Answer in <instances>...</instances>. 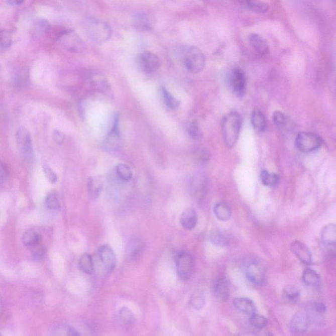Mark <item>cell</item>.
<instances>
[{"label":"cell","instance_id":"cell-41","mask_svg":"<svg viewBox=\"0 0 336 336\" xmlns=\"http://www.w3.org/2000/svg\"><path fill=\"white\" fill-rule=\"evenodd\" d=\"M34 27L38 33L41 34L46 33L50 29V25L49 24L48 21L44 20V19L36 20L34 23Z\"/></svg>","mask_w":336,"mask_h":336},{"label":"cell","instance_id":"cell-22","mask_svg":"<svg viewBox=\"0 0 336 336\" xmlns=\"http://www.w3.org/2000/svg\"><path fill=\"white\" fill-rule=\"evenodd\" d=\"M251 121L254 129L259 132H263L267 129V121L264 115L258 108L252 112Z\"/></svg>","mask_w":336,"mask_h":336},{"label":"cell","instance_id":"cell-12","mask_svg":"<svg viewBox=\"0 0 336 336\" xmlns=\"http://www.w3.org/2000/svg\"><path fill=\"white\" fill-rule=\"evenodd\" d=\"M121 132L119 128V117L116 116L112 128L107 134L104 142V148L108 151H117L121 145Z\"/></svg>","mask_w":336,"mask_h":336},{"label":"cell","instance_id":"cell-5","mask_svg":"<svg viewBox=\"0 0 336 336\" xmlns=\"http://www.w3.org/2000/svg\"><path fill=\"white\" fill-rule=\"evenodd\" d=\"M59 42L64 49L71 53H82L86 48L82 38L72 31H66L62 33L59 36Z\"/></svg>","mask_w":336,"mask_h":336},{"label":"cell","instance_id":"cell-7","mask_svg":"<svg viewBox=\"0 0 336 336\" xmlns=\"http://www.w3.org/2000/svg\"><path fill=\"white\" fill-rule=\"evenodd\" d=\"M176 269L181 280H187L191 278L194 269V261L191 255L182 252L176 258Z\"/></svg>","mask_w":336,"mask_h":336},{"label":"cell","instance_id":"cell-33","mask_svg":"<svg viewBox=\"0 0 336 336\" xmlns=\"http://www.w3.org/2000/svg\"><path fill=\"white\" fill-rule=\"evenodd\" d=\"M250 323L254 328L262 329L267 326L268 320L264 316L254 313L250 316Z\"/></svg>","mask_w":336,"mask_h":336},{"label":"cell","instance_id":"cell-30","mask_svg":"<svg viewBox=\"0 0 336 336\" xmlns=\"http://www.w3.org/2000/svg\"><path fill=\"white\" fill-rule=\"evenodd\" d=\"M162 95L163 98L164 102L166 106L168 108L172 109V110H175L178 108L180 105V101L177 100L176 98L170 93V91L167 90L166 87H162Z\"/></svg>","mask_w":336,"mask_h":336},{"label":"cell","instance_id":"cell-42","mask_svg":"<svg viewBox=\"0 0 336 336\" xmlns=\"http://www.w3.org/2000/svg\"><path fill=\"white\" fill-rule=\"evenodd\" d=\"M43 170L46 178L51 183H57L58 180V177L56 173L48 166V164H44L43 166Z\"/></svg>","mask_w":336,"mask_h":336},{"label":"cell","instance_id":"cell-6","mask_svg":"<svg viewBox=\"0 0 336 336\" xmlns=\"http://www.w3.org/2000/svg\"><path fill=\"white\" fill-rule=\"evenodd\" d=\"M322 144L321 139L312 133L302 132L297 134L295 146L303 153H308L319 149Z\"/></svg>","mask_w":336,"mask_h":336},{"label":"cell","instance_id":"cell-45","mask_svg":"<svg viewBox=\"0 0 336 336\" xmlns=\"http://www.w3.org/2000/svg\"><path fill=\"white\" fill-rule=\"evenodd\" d=\"M313 309L318 314H323L326 312L327 307L324 303L321 302H316L314 304Z\"/></svg>","mask_w":336,"mask_h":336},{"label":"cell","instance_id":"cell-8","mask_svg":"<svg viewBox=\"0 0 336 336\" xmlns=\"http://www.w3.org/2000/svg\"><path fill=\"white\" fill-rule=\"evenodd\" d=\"M16 141L21 155L25 159H31L33 156V145L29 130L25 128H20L16 134Z\"/></svg>","mask_w":336,"mask_h":336},{"label":"cell","instance_id":"cell-4","mask_svg":"<svg viewBox=\"0 0 336 336\" xmlns=\"http://www.w3.org/2000/svg\"><path fill=\"white\" fill-rule=\"evenodd\" d=\"M227 82L231 91L239 97H243L246 90L245 72L239 68L231 69L227 76Z\"/></svg>","mask_w":336,"mask_h":336},{"label":"cell","instance_id":"cell-19","mask_svg":"<svg viewBox=\"0 0 336 336\" xmlns=\"http://www.w3.org/2000/svg\"><path fill=\"white\" fill-rule=\"evenodd\" d=\"M213 290L216 298L220 302H224L228 300L230 297V288L226 278H219L216 281Z\"/></svg>","mask_w":336,"mask_h":336},{"label":"cell","instance_id":"cell-31","mask_svg":"<svg viewBox=\"0 0 336 336\" xmlns=\"http://www.w3.org/2000/svg\"><path fill=\"white\" fill-rule=\"evenodd\" d=\"M117 175L121 180L130 181L133 177V173L129 166L124 164H120L117 166Z\"/></svg>","mask_w":336,"mask_h":336},{"label":"cell","instance_id":"cell-38","mask_svg":"<svg viewBox=\"0 0 336 336\" xmlns=\"http://www.w3.org/2000/svg\"><path fill=\"white\" fill-rule=\"evenodd\" d=\"M187 131L189 136L194 140H198L202 137V132H201L200 126L196 121L190 122L188 125Z\"/></svg>","mask_w":336,"mask_h":336},{"label":"cell","instance_id":"cell-18","mask_svg":"<svg viewBox=\"0 0 336 336\" xmlns=\"http://www.w3.org/2000/svg\"><path fill=\"white\" fill-rule=\"evenodd\" d=\"M180 222L181 226L185 230H193L196 226L197 222H198V215H197L195 209L192 208V207L186 209L181 213Z\"/></svg>","mask_w":336,"mask_h":336},{"label":"cell","instance_id":"cell-43","mask_svg":"<svg viewBox=\"0 0 336 336\" xmlns=\"http://www.w3.org/2000/svg\"><path fill=\"white\" fill-rule=\"evenodd\" d=\"M8 176V170L6 165L0 160V183L4 182Z\"/></svg>","mask_w":336,"mask_h":336},{"label":"cell","instance_id":"cell-13","mask_svg":"<svg viewBox=\"0 0 336 336\" xmlns=\"http://www.w3.org/2000/svg\"><path fill=\"white\" fill-rule=\"evenodd\" d=\"M98 256L107 272L111 273L115 270L117 266V256L110 246L104 245L100 246L98 249Z\"/></svg>","mask_w":336,"mask_h":336},{"label":"cell","instance_id":"cell-23","mask_svg":"<svg viewBox=\"0 0 336 336\" xmlns=\"http://www.w3.org/2000/svg\"><path fill=\"white\" fill-rule=\"evenodd\" d=\"M213 211L216 217L221 221H228L232 215L230 207L224 202L217 203L214 206Z\"/></svg>","mask_w":336,"mask_h":336},{"label":"cell","instance_id":"cell-20","mask_svg":"<svg viewBox=\"0 0 336 336\" xmlns=\"http://www.w3.org/2000/svg\"><path fill=\"white\" fill-rule=\"evenodd\" d=\"M104 183V177L102 175L91 177L87 181V190L91 198H97L101 192Z\"/></svg>","mask_w":336,"mask_h":336},{"label":"cell","instance_id":"cell-34","mask_svg":"<svg viewBox=\"0 0 336 336\" xmlns=\"http://www.w3.org/2000/svg\"><path fill=\"white\" fill-rule=\"evenodd\" d=\"M119 317L124 324L131 325L134 324L136 318L131 310L127 307H123L119 311Z\"/></svg>","mask_w":336,"mask_h":336},{"label":"cell","instance_id":"cell-15","mask_svg":"<svg viewBox=\"0 0 336 336\" xmlns=\"http://www.w3.org/2000/svg\"><path fill=\"white\" fill-rule=\"evenodd\" d=\"M292 253L303 264L311 265L312 257L311 251L307 246L300 241H294L290 246Z\"/></svg>","mask_w":336,"mask_h":336},{"label":"cell","instance_id":"cell-46","mask_svg":"<svg viewBox=\"0 0 336 336\" xmlns=\"http://www.w3.org/2000/svg\"><path fill=\"white\" fill-rule=\"evenodd\" d=\"M25 0H7L8 3L10 6H19L22 5L24 3Z\"/></svg>","mask_w":336,"mask_h":336},{"label":"cell","instance_id":"cell-27","mask_svg":"<svg viewBox=\"0 0 336 336\" xmlns=\"http://www.w3.org/2000/svg\"><path fill=\"white\" fill-rule=\"evenodd\" d=\"M144 244L141 242L140 240H134L130 242L129 246L128 247L127 253L128 258L130 259H135L140 256L142 253L143 248H144Z\"/></svg>","mask_w":336,"mask_h":336},{"label":"cell","instance_id":"cell-35","mask_svg":"<svg viewBox=\"0 0 336 336\" xmlns=\"http://www.w3.org/2000/svg\"><path fill=\"white\" fill-rule=\"evenodd\" d=\"M134 26L141 31H150L151 29V23L145 15H139L135 19Z\"/></svg>","mask_w":336,"mask_h":336},{"label":"cell","instance_id":"cell-14","mask_svg":"<svg viewBox=\"0 0 336 336\" xmlns=\"http://www.w3.org/2000/svg\"><path fill=\"white\" fill-rule=\"evenodd\" d=\"M309 322V316L307 312L304 311L297 312L291 320L290 328L293 332L300 334L307 331Z\"/></svg>","mask_w":336,"mask_h":336},{"label":"cell","instance_id":"cell-3","mask_svg":"<svg viewBox=\"0 0 336 336\" xmlns=\"http://www.w3.org/2000/svg\"><path fill=\"white\" fill-rule=\"evenodd\" d=\"M182 60L186 69L190 73H199L205 67V57L200 49L195 46H186L182 49Z\"/></svg>","mask_w":336,"mask_h":336},{"label":"cell","instance_id":"cell-16","mask_svg":"<svg viewBox=\"0 0 336 336\" xmlns=\"http://www.w3.org/2000/svg\"><path fill=\"white\" fill-rule=\"evenodd\" d=\"M321 239L324 245L334 253L336 243L335 225L331 223L325 226L321 232Z\"/></svg>","mask_w":336,"mask_h":336},{"label":"cell","instance_id":"cell-9","mask_svg":"<svg viewBox=\"0 0 336 336\" xmlns=\"http://www.w3.org/2000/svg\"><path fill=\"white\" fill-rule=\"evenodd\" d=\"M245 273L246 279L251 283L260 285L265 279V269L260 262L256 260L250 261L246 263Z\"/></svg>","mask_w":336,"mask_h":336},{"label":"cell","instance_id":"cell-44","mask_svg":"<svg viewBox=\"0 0 336 336\" xmlns=\"http://www.w3.org/2000/svg\"><path fill=\"white\" fill-rule=\"evenodd\" d=\"M65 136L63 133L58 131H55L53 133V140L58 143V144L62 145L63 144L64 141H65Z\"/></svg>","mask_w":336,"mask_h":336},{"label":"cell","instance_id":"cell-11","mask_svg":"<svg viewBox=\"0 0 336 336\" xmlns=\"http://www.w3.org/2000/svg\"><path fill=\"white\" fill-rule=\"evenodd\" d=\"M138 63L141 69L148 74L157 71L160 66L159 58L149 51H143L139 55Z\"/></svg>","mask_w":336,"mask_h":336},{"label":"cell","instance_id":"cell-21","mask_svg":"<svg viewBox=\"0 0 336 336\" xmlns=\"http://www.w3.org/2000/svg\"><path fill=\"white\" fill-rule=\"evenodd\" d=\"M235 307L243 313L251 316L256 313V308L252 300L247 297H237L233 301Z\"/></svg>","mask_w":336,"mask_h":336},{"label":"cell","instance_id":"cell-37","mask_svg":"<svg viewBox=\"0 0 336 336\" xmlns=\"http://www.w3.org/2000/svg\"><path fill=\"white\" fill-rule=\"evenodd\" d=\"M209 240L214 245L218 246H226L228 244V241H227L226 237L217 231H213L211 233L210 235H209Z\"/></svg>","mask_w":336,"mask_h":336},{"label":"cell","instance_id":"cell-25","mask_svg":"<svg viewBox=\"0 0 336 336\" xmlns=\"http://www.w3.org/2000/svg\"><path fill=\"white\" fill-rule=\"evenodd\" d=\"M246 8L258 14H264L269 10L268 4L261 0H242Z\"/></svg>","mask_w":336,"mask_h":336},{"label":"cell","instance_id":"cell-2","mask_svg":"<svg viewBox=\"0 0 336 336\" xmlns=\"http://www.w3.org/2000/svg\"><path fill=\"white\" fill-rule=\"evenodd\" d=\"M241 128V118L238 113H229L224 118L222 124V134L226 144L232 148L238 141Z\"/></svg>","mask_w":336,"mask_h":336},{"label":"cell","instance_id":"cell-1","mask_svg":"<svg viewBox=\"0 0 336 336\" xmlns=\"http://www.w3.org/2000/svg\"><path fill=\"white\" fill-rule=\"evenodd\" d=\"M84 29L89 38L98 44L106 42L112 35V29L108 23L93 17L85 19Z\"/></svg>","mask_w":336,"mask_h":336},{"label":"cell","instance_id":"cell-36","mask_svg":"<svg viewBox=\"0 0 336 336\" xmlns=\"http://www.w3.org/2000/svg\"><path fill=\"white\" fill-rule=\"evenodd\" d=\"M46 205L48 209L51 210H58L61 207V204L57 194L51 192L46 197Z\"/></svg>","mask_w":336,"mask_h":336},{"label":"cell","instance_id":"cell-28","mask_svg":"<svg viewBox=\"0 0 336 336\" xmlns=\"http://www.w3.org/2000/svg\"><path fill=\"white\" fill-rule=\"evenodd\" d=\"M79 266L81 270L85 273L91 275L94 272V263L93 258L90 254H83L79 260Z\"/></svg>","mask_w":336,"mask_h":336},{"label":"cell","instance_id":"cell-39","mask_svg":"<svg viewBox=\"0 0 336 336\" xmlns=\"http://www.w3.org/2000/svg\"><path fill=\"white\" fill-rule=\"evenodd\" d=\"M12 42V34L10 31L6 30L0 31V46L5 48H10Z\"/></svg>","mask_w":336,"mask_h":336},{"label":"cell","instance_id":"cell-10","mask_svg":"<svg viewBox=\"0 0 336 336\" xmlns=\"http://www.w3.org/2000/svg\"><path fill=\"white\" fill-rule=\"evenodd\" d=\"M23 242L34 256H40L44 253L45 248L42 244L41 235L33 229L26 231L23 236Z\"/></svg>","mask_w":336,"mask_h":336},{"label":"cell","instance_id":"cell-24","mask_svg":"<svg viewBox=\"0 0 336 336\" xmlns=\"http://www.w3.org/2000/svg\"><path fill=\"white\" fill-rule=\"evenodd\" d=\"M282 295H283V299L286 302L295 303L300 298V290L295 286H286L283 289Z\"/></svg>","mask_w":336,"mask_h":336},{"label":"cell","instance_id":"cell-17","mask_svg":"<svg viewBox=\"0 0 336 336\" xmlns=\"http://www.w3.org/2000/svg\"><path fill=\"white\" fill-rule=\"evenodd\" d=\"M249 42L252 48L261 55H266L269 53V47L266 40L260 34L250 35Z\"/></svg>","mask_w":336,"mask_h":336},{"label":"cell","instance_id":"cell-32","mask_svg":"<svg viewBox=\"0 0 336 336\" xmlns=\"http://www.w3.org/2000/svg\"><path fill=\"white\" fill-rule=\"evenodd\" d=\"M205 303V298L204 293L202 291L198 290L192 294L190 299V304L194 309L200 310L204 307Z\"/></svg>","mask_w":336,"mask_h":336},{"label":"cell","instance_id":"cell-29","mask_svg":"<svg viewBox=\"0 0 336 336\" xmlns=\"http://www.w3.org/2000/svg\"><path fill=\"white\" fill-rule=\"evenodd\" d=\"M303 280L306 285L309 286H315L318 285L320 282V277L315 271L310 268H307L303 271Z\"/></svg>","mask_w":336,"mask_h":336},{"label":"cell","instance_id":"cell-40","mask_svg":"<svg viewBox=\"0 0 336 336\" xmlns=\"http://www.w3.org/2000/svg\"><path fill=\"white\" fill-rule=\"evenodd\" d=\"M273 120L275 125L279 128L285 127L288 124L287 117L280 111H275L274 113Z\"/></svg>","mask_w":336,"mask_h":336},{"label":"cell","instance_id":"cell-26","mask_svg":"<svg viewBox=\"0 0 336 336\" xmlns=\"http://www.w3.org/2000/svg\"><path fill=\"white\" fill-rule=\"evenodd\" d=\"M261 181L263 185L269 187H275L279 183V175L270 173L267 170H263L260 175Z\"/></svg>","mask_w":336,"mask_h":336}]
</instances>
